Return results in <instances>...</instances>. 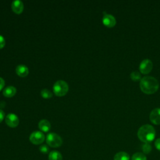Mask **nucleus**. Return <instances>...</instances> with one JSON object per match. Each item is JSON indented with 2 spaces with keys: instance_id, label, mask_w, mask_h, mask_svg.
Masks as SVG:
<instances>
[{
  "instance_id": "nucleus-24",
  "label": "nucleus",
  "mask_w": 160,
  "mask_h": 160,
  "mask_svg": "<svg viewBox=\"0 0 160 160\" xmlns=\"http://www.w3.org/2000/svg\"><path fill=\"white\" fill-rule=\"evenodd\" d=\"M4 111L0 109V122H1L2 121V120L4 119Z\"/></svg>"
},
{
  "instance_id": "nucleus-7",
  "label": "nucleus",
  "mask_w": 160,
  "mask_h": 160,
  "mask_svg": "<svg viewBox=\"0 0 160 160\" xmlns=\"http://www.w3.org/2000/svg\"><path fill=\"white\" fill-rule=\"evenodd\" d=\"M5 122L9 127L16 128L19 124V118L16 114L9 113L6 116Z\"/></svg>"
},
{
  "instance_id": "nucleus-22",
  "label": "nucleus",
  "mask_w": 160,
  "mask_h": 160,
  "mask_svg": "<svg viewBox=\"0 0 160 160\" xmlns=\"http://www.w3.org/2000/svg\"><path fill=\"white\" fill-rule=\"evenodd\" d=\"M154 145H155L156 148L158 150L160 151V138H158V139H157L155 141Z\"/></svg>"
},
{
  "instance_id": "nucleus-4",
  "label": "nucleus",
  "mask_w": 160,
  "mask_h": 160,
  "mask_svg": "<svg viewBox=\"0 0 160 160\" xmlns=\"http://www.w3.org/2000/svg\"><path fill=\"white\" fill-rule=\"evenodd\" d=\"M48 145L52 148L60 147L62 144V139L60 136L54 132L49 133L46 138Z\"/></svg>"
},
{
  "instance_id": "nucleus-9",
  "label": "nucleus",
  "mask_w": 160,
  "mask_h": 160,
  "mask_svg": "<svg viewBox=\"0 0 160 160\" xmlns=\"http://www.w3.org/2000/svg\"><path fill=\"white\" fill-rule=\"evenodd\" d=\"M102 23L104 24V25L108 28H112L115 26L116 21L115 18L112 15L105 14L102 18Z\"/></svg>"
},
{
  "instance_id": "nucleus-3",
  "label": "nucleus",
  "mask_w": 160,
  "mask_h": 160,
  "mask_svg": "<svg viewBox=\"0 0 160 160\" xmlns=\"http://www.w3.org/2000/svg\"><path fill=\"white\" fill-rule=\"evenodd\" d=\"M53 92L58 96H65L69 90V86L68 83L63 80L57 81L53 85Z\"/></svg>"
},
{
  "instance_id": "nucleus-21",
  "label": "nucleus",
  "mask_w": 160,
  "mask_h": 160,
  "mask_svg": "<svg viewBox=\"0 0 160 160\" xmlns=\"http://www.w3.org/2000/svg\"><path fill=\"white\" fill-rule=\"evenodd\" d=\"M6 44V41L4 38L0 34V49H2L4 47Z\"/></svg>"
},
{
  "instance_id": "nucleus-12",
  "label": "nucleus",
  "mask_w": 160,
  "mask_h": 160,
  "mask_svg": "<svg viewBox=\"0 0 160 160\" xmlns=\"http://www.w3.org/2000/svg\"><path fill=\"white\" fill-rule=\"evenodd\" d=\"M16 93V88L13 86L6 87L2 91V94L6 98L13 97Z\"/></svg>"
},
{
  "instance_id": "nucleus-19",
  "label": "nucleus",
  "mask_w": 160,
  "mask_h": 160,
  "mask_svg": "<svg viewBox=\"0 0 160 160\" xmlns=\"http://www.w3.org/2000/svg\"><path fill=\"white\" fill-rule=\"evenodd\" d=\"M142 149L144 154H149L152 150V146L149 143H144L142 146Z\"/></svg>"
},
{
  "instance_id": "nucleus-2",
  "label": "nucleus",
  "mask_w": 160,
  "mask_h": 160,
  "mask_svg": "<svg viewBox=\"0 0 160 160\" xmlns=\"http://www.w3.org/2000/svg\"><path fill=\"white\" fill-rule=\"evenodd\" d=\"M156 136L154 128L149 124H144L139 128L138 131V137L144 143H149L154 140Z\"/></svg>"
},
{
  "instance_id": "nucleus-20",
  "label": "nucleus",
  "mask_w": 160,
  "mask_h": 160,
  "mask_svg": "<svg viewBox=\"0 0 160 160\" xmlns=\"http://www.w3.org/2000/svg\"><path fill=\"white\" fill-rule=\"evenodd\" d=\"M39 149V151L42 154H47V153H48V152L49 151L48 146L46 144L41 145Z\"/></svg>"
},
{
  "instance_id": "nucleus-17",
  "label": "nucleus",
  "mask_w": 160,
  "mask_h": 160,
  "mask_svg": "<svg viewBox=\"0 0 160 160\" xmlns=\"http://www.w3.org/2000/svg\"><path fill=\"white\" fill-rule=\"evenodd\" d=\"M41 95L44 99H49L52 98V93L48 89H43L41 91Z\"/></svg>"
},
{
  "instance_id": "nucleus-15",
  "label": "nucleus",
  "mask_w": 160,
  "mask_h": 160,
  "mask_svg": "<svg viewBox=\"0 0 160 160\" xmlns=\"http://www.w3.org/2000/svg\"><path fill=\"white\" fill-rule=\"evenodd\" d=\"M49 160H62V154L58 151H52L49 152Z\"/></svg>"
},
{
  "instance_id": "nucleus-14",
  "label": "nucleus",
  "mask_w": 160,
  "mask_h": 160,
  "mask_svg": "<svg viewBox=\"0 0 160 160\" xmlns=\"http://www.w3.org/2000/svg\"><path fill=\"white\" fill-rule=\"evenodd\" d=\"M129 159H130L129 155L124 151L118 152L114 156V160H129Z\"/></svg>"
},
{
  "instance_id": "nucleus-6",
  "label": "nucleus",
  "mask_w": 160,
  "mask_h": 160,
  "mask_svg": "<svg viewBox=\"0 0 160 160\" xmlns=\"http://www.w3.org/2000/svg\"><path fill=\"white\" fill-rule=\"evenodd\" d=\"M152 66V62L150 59H144L141 62L139 69L142 74H147L151 71Z\"/></svg>"
},
{
  "instance_id": "nucleus-18",
  "label": "nucleus",
  "mask_w": 160,
  "mask_h": 160,
  "mask_svg": "<svg viewBox=\"0 0 160 160\" xmlns=\"http://www.w3.org/2000/svg\"><path fill=\"white\" fill-rule=\"evenodd\" d=\"M130 78L133 81H138L141 80V74L138 71H133L130 74Z\"/></svg>"
},
{
  "instance_id": "nucleus-16",
  "label": "nucleus",
  "mask_w": 160,
  "mask_h": 160,
  "mask_svg": "<svg viewBox=\"0 0 160 160\" xmlns=\"http://www.w3.org/2000/svg\"><path fill=\"white\" fill-rule=\"evenodd\" d=\"M131 160H147V158L144 154L138 152L132 156Z\"/></svg>"
},
{
  "instance_id": "nucleus-8",
  "label": "nucleus",
  "mask_w": 160,
  "mask_h": 160,
  "mask_svg": "<svg viewBox=\"0 0 160 160\" xmlns=\"http://www.w3.org/2000/svg\"><path fill=\"white\" fill-rule=\"evenodd\" d=\"M149 119L154 124H160V108H155L151 111L149 114Z\"/></svg>"
},
{
  "instance_id": "nucleus-10",
  "label": "nucleus",
  "mask_w": 160,
  "mask_h": 160,
  "mask_svg": "<svg viewBox=\"0 0 160 160\" xmlns=\"http://www.w3.org/2000/svg\"><path fill=\"white\" fill-rule=\"evenodd\" d=\"M11 9L16 14H21L24 9L23 2L19 0H15L11 3Z\"/></svg>"
},
{
  "instance_id": "nucleus-11",
  "label": "nucleus",
  "mask_w": 160,
  "mask_h": 160,
  "mask_svg": "<svg viewBox=\"0 0 160 160\" xmlns=\"http://www.w3.org/2000/svg\"><path fill=\"white\" fill-rule=\"evenodd\" d=\"M16 72L20 77H26L29 74V69L24 64H19L16 68Z\"/></svg>"
},
{
  "instance_id": "nucleus-23",
  "label": "nucleus",
  "mask_w": 160,
  "mask_h": 160,
  "mask_svg": "<svg viewBox=\"0 0 160 160\" xmlns=\"http://www.w3.org/2000/svg\"><path fill=\"white\" fill-rule=\"evenodd\" d=\"M5 85V81L3 78L0 77V91L2 90V89L4 88Z\"/></svg>"
},
{
  "instance_id": "nucleus-13",
  "label": "nucleus",
  "mask_w": 160,
  "mask_h": 160,
  "mask_svg": "<svg viewBox=\"0 0 160 160\" xmlns=\"http://www.w3.org/2000/svg\"><path fill=\"white\" fill-rule=\"evenodd\" d=\"M39 129L43 132H48L51 129V123L47 119H41L38 123Z\"/></svg>"
},
{
  "instance_id": "nucleus-5",
  "label": "nucleus",
  "mask_w": 160,
  "mask_h": 160,
  "mask_svg": "<svg viewBox=\"0 0 160 160\" xmlns=\"http://www.w3.org/2000/svg\"><path fill=\"white\" fill-rule=\"evenodd\" d=\"M29 140L32 144L35 145L41 144L45 140V136L41 131H36L30 134Z\"/></svg>"
},
{
  "instance_id": "nucleus-1",
  "label": "nucleus",
  "mask_w": 160,
  "mask_h": 160,
  "mask_svg": "<svg viewBox=\"0 0 160 160\" xmlns=\"http://www.w3.org/2000/svg\"><path fill=\"white\" fill-rule=\"evenodd\" d=\"M139 87L144 93L151 94L158 91L159 88V82L155 78L146 76L140 80Z\"/></svg>"
}]
</instances>
